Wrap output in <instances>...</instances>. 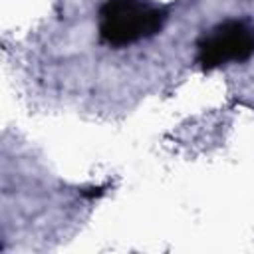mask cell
<instances>
[{
    "instance_id": "7a4b0ae2",
    "label": "cell",
    "mask_w": 254,
    "mask_h": 254,
    "mask_svg": "<svg viewBox=\"0 0 254 254\" xmlns=\"http://www.w3.org/2000/svg\"><path fill=\"white\" fill-rule=\"evenodd\" d=\"M254 54V28L242 20H226L198 40V62L204 67L238 64Z\"/></svg>"
},
{
    "instance_id": "6da1fadb",
    "label": "cell",
    "mask_w": 254,
    "mask_h": 254,
    "mask_svg": "<svg viewBox=\"0 0 254 254\" xmlns=\"http://www.w3.org/2000/svg\"><path fill=\"white\" fill-rule=\"evenodd\" d=\"M165 20V10L145 0H105L99 10V34L109 46L121 48L155 36Z\"/></svg>"
}]
</instances>
